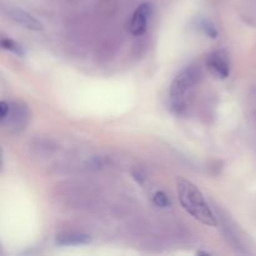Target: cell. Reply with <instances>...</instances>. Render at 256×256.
<instances>
[{"instance_id": "1", "label": "cell", "mask_w": 256, "mask_h": 256, "mask_svg": "<svg viewBox=\"0 0 256 256\" xmlns=\"http://www.w3.org/2000/svg\"><path fill=\"white\" fill-rule=\"evenodd\" d=\"M176 189L180 204L186 210L188 214L209 226H215L218 224L214 212L196 185L184 178H178Z\"/></svg>"}, {"instance_id": "2", "label": "cell", "mask_w": 256, "mask_h": 256, "mask_svg": "<svg viewBox=\"0 0 256 256\" xmlns=\"http://www.w3.org/2000/svg\"><path fill=\"white\" fill-rule=\"evenodd\" d=\"M202 78V72L196 66H188L176 75L170 86V106L172 112L182 114L189 105L190 96Z\"/></svg>"}, {"instance_id": "3", "label": "cell", "mask_w": 256, "mask_h": 256, "mask_svg": "<svg viewBox=\"0 0 256 256\" xmlns=\"http://www.w3.org/2000/svg\"><path fill=\"white\" fill-rule=\"evenodd\" d=\"M30 119V112L28 105L22 100H14L10 102L9 112L6 116L2 120V124L12 134L22 132L26 128Z\"/></svg>"}, {"instance_id": "4", "label": "cell", "mask_w": 256, "mask_h": 256, "mask_svg": "<svg viewBox=\"0 0 256 256\" xmlns=\"http://www.w3.org/2000/svg\"><path fill=\"white\" fill-rule=\"evenodd\" d=\"M152 16V6L149 4H142L136 8L132 16L128 22V30L134 36H140L146 32L148 22Z\"/></svg>"}, {"instance_id": "5", "label": "cell", "mask_w": 256, "mask_h": 256, "mask_svg": "<svg viewBox=\"0 0 256 256\" xmlns=\"http://www.w3.org/2000/svg\"><path fill=\"white\" fill-rule=\"evenodd\" d=\"M206 65L212 70L215 76L220 79H226L230 74L229 55L224 50H216L209 54L206 59Z\"/></svg>"}, {"instance_id": "6", "label": "cell", "mask_w": 256, "mask_h": 256, "mask_svg": "<svg viewBox=\"0 0 256 256\" xmlns=\"http://www.w3.org/2000/svg\"><path fill=\"white\" fill-rule=\"evenodd\" d=\"M9 16L10 19H12L19 25H22V26L26 28V29L35 30V32H39V30L42 29V22H40L36 18L32 16V14L24 12V10H20V9L10 10Z\"/></svg>"}, {"instance_id": "7", "label": "cell", "mask_w": 256, "mask_h": 256, "mask_svg": "<svg viewBox=\"0 0 256 256\" xmlns=\"http://www.w3.org/2000/svg\"><path fill=\"white\" fill-rule=\"evenodd\" d=\"M58 244L60 245H82L88 244L90 242V238L82 232H64V234L58 235Z\"/></svg>"}, {"instance_id": "8", "label": "cell", "mask_w": 256, "mask_h": 256, "mask_svg": "<svg viewBox=\"0 0 256 256\" xmlns=\"http://www.w3.org/2000/svg\"><path fill=\"white\" fill-rule=\"evenodd\" d=\"M2 46L4 48L5 50H9V52H14V54L20 55V56H22V55L25 54L22 48L20 46L18 42H15L12 39H9V38H5V36L2 38Z\"/></svg>"}, {"instance_id": "9", "label": "cell", "mask_w": 256, "mask_h": 256, "mask_svg": "<svg viewBox=\"0 0 256 256\" xmlns=\"http://www.w3.org/2000/svg\"><path fill=\"white\" fill-rule=\"evenodd\" d=\"M152 200H154V204L160 208H169L170 204H172V202H170V199L164 192H155L154 196H152Z\"/></svg>"}, {"instance_id": "10", "label": "cell", "mask_w": 256, "mask_h": 256, "mask_svg": "<svg viewBox=\"0 0 256 256\" xmlns=\"http://www.w3.org/2000/svg\"><path fill=\"white\" fill-rule=\"evenodd\" d=\"M202 29L204 30V32H206L208 35H209V36H212V38H216V35H218L216 29H215V28L212 26V24H209V22H202Z\"/></svg>"}, {"instance_id": "11", "label": "cell", "mask_w": 256, "mask_h": 256, "mask_svg": "<svg viewBox=\"0 0 256 256\" xmlns=\"http://www.w3.org/2000/svg\"><path fill=\"white\" fill-rule=\"evenodd\" d=\"M9 105L10 102H5V100H2V102H0V122L6 116L8 112H9Z\"/></svg>"}]
</instances>
